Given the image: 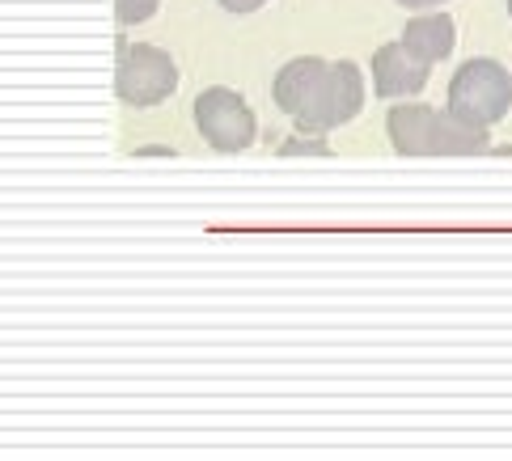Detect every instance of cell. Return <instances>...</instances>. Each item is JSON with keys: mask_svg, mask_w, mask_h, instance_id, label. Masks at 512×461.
Returning a JSON list of instances; mask_svg holds the SVG:
<instances>
[{"mask_svg": "<svg viewBox=\"0 0 512 461\" xmlns=\"http://www.w3.org/2000/svg\"><path fill=\"white\" fill-rule=\"evenodd\" d=\"M449 110L483 127L504 123L512 110V72L500 60H483V55L457 64L449 81Z\"/></svg>", "mask_w": 512, "mask_h": 461, "instance_id": "1", "label": "cell"}, {"mask_svg": "<svg viewBox=\"0 0 512 461\" xmlns=\"http://www.w3.org/2000/svg\"><path fill=\"white\" fill-rule=\"evenodd\" d=\"M115 94L123 106L149 110L178 94V64L170 51L153 43H119V68H115Z\"/></svg>", "mask_w": 512, "mask_h": 461, "instance_id": "2", "label": "cell"}, {"mask_svg": "<svg viewBox=\"0 0 512 461\" xmlns=\"http://www.w3.org/2000/svg\"><path fill=\"white\" fill-rule=\"evenodd\" d=\"M195 132L204 136L208 149L216 153H246L259 140V115L250 110V102L229 85H208L191 106Z\"/></svg>", "mask_w": 512, "mask_h": 461, "instance_id": "3", "label": "cell"}, {"mask_svg": "<svg viewBox=\"0 0 512 461\" xmlns=\"http://www.w3.org/2000/svg\"><path fill=\"white\" fill-rule=\"evenodd\" d=\"M364 98H369V89H364V72L352 60H335L331 77L322 81V89L309 98V106L292 119V127H297L301 136H331V132H339L343 123H352L360 115Z\"/></svg>", "mask_w": 512, "mask_h": 461, "instance_id": "4", "label": "cell"}, {"mask_svg": "<svg viewBox=\"0 0 512 461\" xmlns=\"http://www.w3.org/2000/svg\"><path fill=\"white\" fill-rule=\"evenodd\" d=\"M432 81V64H424L419 55H411L407 47L398 43H386L373 51V89L377 98L386 102H402V98H419Z\"/></svg>", "mask_w": 512, "mask_h": 461, "instance_id": "5", "label": "cell"}, {"mask_svg": "<svg viewBox=\"0 0 512 461\" xmlns=\"http://www.w3.org/2000/svg\"><path fill=\"white\" fill-rule=\"evenodd\" d=\"M436 123H441V110H432L428 102L402 98L386 110V136L402 157H436Z\"/></svg>", "mask_w": 512, "mask_h": 461, "instance_id": "6", "label": "cell"}, {"mask_svg": "<svg viewBox=\"0 0 512 461\" xmlns=\"http://www.w3.org/2000/svg\"><path fill=\"white\" fill-rule=\"evenodd\" d=\"M326 77H331V64H326L322 55H297V60H288L276 72V81H271V102H276L280 115L297 119L309 106V98L322 89Z\"/></svg>", "mask_w": 512, "mask_h": 461, "instance_id": "7", "label": "cell"}, {"mask_svg": "<svg viewBox=\"0 0 512 461\" xmlns=\"http://www.w3.org/2000/svg\"><path fill=\"white\" fill-rule=\"evenodd\" d=\"M402 47L411 55H419L424 64H441L453 55L457 47V22L449 13H424V17H411L407 26H402Z\"/></svg>", "mask_w": 512, "mask_h": 461, "instance_id": "8", "label": "cell"}, {"mask_svg": "<svg viewBox=\"0 0 512 461\" xmlns=\"http://www.w3.org/2000/svg\"><path fill=\"white\" fill-rule=\"evenodd\" d=\"M474 153H491V127L470 123L445 106L441 123H436V157H474Z\"/></svg>", "mask_w": 512, "mask_h": 461, "instance_id": "9", "label": "cell"}, {"mask_svg": "<svg viewBox=\"0 0 512 461\" xmlns=\"http://www.w3.org/2000/svg\"><path fill=\"white\" fill-rule=\"evenodd\" d=\"M161 9V0H115V13H119V26H140Z\"/></svg>", "mask_w": 512, "mask_h": 461, "instance_id": "10", "label": "cell"}, {"mask_svg": "<svg viewBox=\"0 0 512 461\" xmlns=\"http://www.w3.org/2000/svg\"><path fill=\"white\" fill-rule=\"evenodd\" d=\"M280 153H331V144H326V136H288L280 144Z\"/></svg>", "mask_w": 512, "mask_h": 461, "instance_id": "11", "label": "cell"}, {"mask_svg": "<svg viewBox=\"0 0 512 461\" xmlns=\"http://www.w3.org/2000/svg\"><path fill=\"white\" fill-rule=\"evenodd\" d=\"M225 13H233V17H250V13H259L267 0H216Z\"/></svg>", "mask_w": 512, "mask_h": 461, "instance_id": "12", "label": "cell"}, {"mask_svg": "<svg viewBox=\"0 0 512 461\" xmlns=\"http://www.w3.org/2000/svg\"><path fill=\"white\" fill-rule=\"evenodd\" d=\"M402 9H415V13H428V9H436V5H449V0H398Z\"/></svg>", "mask_w": 512, "mask_h": 461, "instance_id": "13", "label": "cell"}, {"mask_svg": "<svg viewBox=\"0 0 512 461\" xmlns=\"http://www.w3.org/2000/svg\"><path fill=\"white\" fill-rule=\"evenodd\" d=\"M508 17H512V0H508Z\"/></svg>", "mask_w": 512, "mask_h": 461, "instance_id": "14", "label": "cell"}]
</instances>
